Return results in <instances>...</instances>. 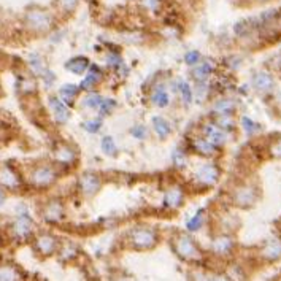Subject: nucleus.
<instances>
[{
	"label": "nucleus",
	"mask_w": 281,
	"mask_h": 281,
	"mask_svg": "<svg viewBox=\"0 0 281 281\" xmlns=\"http://www.w3.org/2000/svg\"><path fill=\"white\" fill-rule=\"evenodd\" d=\"M129 241L135 250H151L157 243V234L150 227H137L130 232Z\"/></svg>",
	"instance_id": "1"
},
{
	"label": "nucleus",
	"mask_w": 281,
	"mask_h": 281,
	"mask_svg": "<svg viewBox=\"0 0 281 281\" xmlns=\"http://www.w3.org/2000/svg\"><path fill=\"white\" fill-rule=\"evenodd\" d=\"M24 21L27 24V27L32 30L46 32L51 27V24H53V16H51L46 10L30 8V10H27V13H25Z\"/></svg>",
	"instance_id": "2"
},
{
	"label": "nucleus",
	"mask_w": 281,
	"mask_h": 281,
	"mask_svg": "<svg viewBox=\"0 0 281 281\" xmlns=\"http://www.w3.org/2000/svg\"><path fill=\"white\" fill-rule=\"evenodd\" d=\"M173 246L178 256L184 260H189V262H194V260H199L202 258L195 241L191 237H188V235H178Z\"/></svg>",
	"instance_id": "3"
},
{
	"label": "nucleus",
	"mask_w": 281,
	"mask_h": 281,
	"mask_svg": "<svg viewBox=\"0 0 281 281\" xmlns=\"http://www.w3.org/2000/svg\"><path fill=\"white\" fill-rule=\"evenodd\" d=\"M30 180L37 188H48L54 183L56 173L51 167H44V165H43V167H37L34 172H32Z\"/></svg>",
	"instance_id": "4"
},
{
	"label": "nucleus",
	"mask_w": 281,
	"mask_h": 281,
	"mask_svg": "<svg viewBox=\"0 0 281 281\" xmlns=\"http://www.w3.org/2000/svg\"><path fill=\"white\" fill-rule=\"evenodd\" d=\"M195 180L199 181L203 186H212L216 184V181L219 180V169L215 164H205L197 170Z\"/></svg>",
	"instance_id": "5"
},
{
	"label": "nucleus",
	"mask_w": 281,
	"mask_h": 281,
	"mask_svg": "<svg viewBox=\"0 0 281 281\" xmlns=\"http://www.w3.org/2000/svg\"><path fill=\"white\" fill-rule=\"evenodd\" d=\"M80 189L86 197H92L100 189V178L94 173H86L80 178Z\"/></svg>",
	"instance_id": "6"
},
{
	"label": "nucleus",
	"mask_w": 281,
	"mask_h": 281,
	"mask_svg": "<svg viewBox=\"0 0 281 281\" xmlns=\"http://www.w3.org/2000/svg\"><path fill=\"white\" fill-rule=\"evenodd\" d=\"M234 250V240L229 235H219L212 243V251L218 256H227Z\"/></svg>",
	"instance_id": "7"
},
{
	"label": "nucleus",
	"mask_w": 281,
	"mask_h": 281,
	"mask_svg": "<svg viewBox=\"0 0 281 281\" xmlns=\"http://www.w3.org/2000/svg\"><path fill=\"white\" fill-rule=\"evenodd\" d=\"M183 200H184V193L181 191V188H178V186L167 189V193H165V197H164L165 207H170V208H178L183 203Z\"/></svg>",
	"instance_id": "8"
},
{
	"label": "nucleus",
	"mask_w": 281,
	"mask_h": 281,
	"mask_svg": "<svg viewBox=\"0 0 281 281\" xmlns=\"http://www.w3.org/2000/svg\"><path fill=\"white\" fill-rule=\"evenodd\" d=\"M0 184L8 189H15L19 186V178L10 167L0 169Z\"/></svg>",
	"instance_id": "9"
},
{
	"label": "nucleus",
	"mask_w": 281,
	"mask_h": 281,
	"mask_svg": "<svg viewBox=\"0 0 281 281\" xmlns=\"http://www.w3.org/2000/svg\"><path fill=\"white\" fill-rule=\"evenodd\" d=\"M49 105H51V108H53L57 123H65V121L68 119V116H70L68 108L65 107V104H64L62 100L53 97V99H49Z\"/></svg>",
	"instance_id": "10"
},
{
	"label": "nucleus",
	"mask_w": 281,
	"mask_h": 281,
	"mask_svg": "<svg viewBox=\"0 0 281 281\" xmlns=\"http://www.w3.org/2000/svg\"><path fill=\"white\" fill-rule=\"evenodd\" d=\"M15 234L19 238H27L30 232H32V221L29 216H21L16 222H15Z\"/></svg>",
	"instance_id": "11"
},
{
	"label": "nucleus",
	"mask_w": 281,
	"mask_h": 281,
	"mask_svg": "<svg viewBox=\"0 0 281 281\" xmlns=\"http://www.w3.org/2000/svg\"><path fill=\"white\" fill-rule=\"evenodd\" d=\"M43 216H44V219H48V221H59L64 216V208L61 205V202H57V200L49 202L46 208H44Z\"/></svg>",
	"instance_id": "12"
},
{
	"label": "nucleus",
	"mask_w": 281,
	"mask_h": 281,
	"mask_svg": "<svg viewBox=\"0 0 281 281\" xmlns=\"http://www.w3.org/2000/svg\"><path fill=\"white\" fill-rule=\"evenodd\" d=\"M205 137L208 142H212L213 145H222L226 142V135H224V132H222L219 127H216L213 124H208L205 126Z\"/></svg>",
	"instance_id": "13"
},
{
	"label": "nucleus",
	"mask_w": 281,
	"mask_h": 281,
	"mask_svg": "<svg viewBox=\"0 0 281 281\" xmlns=\"http://www.w3.org/2000/svg\"><path fill=\"white\" fill-rule=\"evenodd\" d=\"M234 200L237 205L241 207H246V205H251L253 200H254V193L251 188H240L235 191L234 194Z\"/></svg>",
	"instance_id": "14"
},
{
	"label": "nucleus",
	"mask_w": 281,
	"mask_h": 281,
	"mask_svg": "<svg viewBox=\"0 0 281 281\" xmlns=\"http://www.w3.org/2000/svg\"><path fill=\"white\" fill-rule=\"evenodd\" d=\"M56 238L51 237V235H42L37 240V250L42 254H53L56 250Z\"/></svg>",
	"instance_id": "15"
},
{
	"label": "nucleus",
	"mask_w": 281,
	"mask_h": 281,
	"mask_svg": "<svg viewBox=\"0 0 281 281\" xmlns=\"http://www.w3.org/2000/svg\"><path fill=\"white\" fill-rule=\"evenodd\" d=\"M193 146L199 154H203V156H213L216 151V145H213L212 142H208L205 138H195Z\"/></svg>",
	"instance_id": "16"
},
{
	"label": "nucleus",
	"mask_w": 281,
	"mask_h": 281,
	"mask_svg": "<svg viewBox=\"0 0 281 281\" xmlns=\"http://www.w3.org/2000/svg\"><path fill=\"white\" fill-rule=\"evenodd\" d=\"M67 70L68 72H72L75 75H81L86 72V68L89 67V61L86 57H75V59L68 61L67 62Z\"/></svg>",
	"instance_id": "17"
},
{
	"label": "nucleus",
	"mask_w": 281,
	"mask_h": 281,
	"mask_svg": "<svg viewBox=\"0 0 281 281\" xmlns=\"http://www.w3.org/2000/svg\"><path fill=\"white\" fill-rule=\"evenodd\" d=\"M152 127H154V130L159 135V138H167L170 135V132H172L170 124L164 118H161V116L152 118Z\"/></svg>",
	"instance_id": "18"
},
{
	"label": "nucleus",
	"mask_w": 281,
	"mask_h": 281,
	"mask_svg": "<svg viewBox=\"0 0 281 281\" xmlns=\"http://www.w3.org/2000/svg\"><path fill=\"white\" fill-rule=\"evenodd\" d=\"M152 104L157 105V107H167L169 105V102H170V97H169V92H167V89H165L164 86H159L154 89V92H152Z\"/></svg>",
	"instance_id": "19"
},
{
	"label": "nucleus",
	"mask_w": 281,
	"mask_h": 281,
	"mask_svg": "<svg viewBox=\"0 0 281 281\" xmlns=\"http://www.w3.org/2000/svg\"><path fill=\"white\" fill-rule=\"evenodd\" d=\"M56 159L57 162L61 164H72L73 159H75V152L72 148H68V146H62V148H59L56 151Z\"/></svg>",
	"instance_id": "20"
},
{
	"label": "nucleus",
	"mask_w": 281,
	"mask_h": 281,
	"mask_svg": "<svg viewBox=\"0 0 281 281\" xmlns=\"http://www.w3.org/2000/svg\"><path fill=\"white\" fill-rule=\"evenodd\" d=\"M262 254L267 259H277L281 256V241L278 240H272L269 245L264 248Z\"/></svg>",
	"instance_id": "21"
},
{
	"label": "nucleus",
	"mask_w": 281,
	"mask_h": 281,
	"mask_svg": "<svg viewBox=\"0 0 281 281\" xmlns=\"http://www.w3.org/2000/svg\"><path fill=\"white\" fill-rule=\"evenodd\" d=\"M273 81L270 78V75L267 73H258L256 76H254V86H256L259 91H269V89L272 87Z\"/></svg>",
	"instance_id": "22"
},
{
	"label": "nucleus",
	"mask_w": 281,
	"mask_h": 281,
	"mask_svg": "<svg viewBox=\"0 0 281 281\" xmlns=\"http://www.w3.org/2000/svg\"><path fill=\"white\" fill-rule=\"evenodd\" d=\"M100 78H102L100 70H97V67H92V68H91V72H89V73L86 75L85 81L81 83V87H85V89H91L92 86L97 85Z\"/></svg>",
	"instance_id": "23"
},
{
	"label": "nucleus",
	"mask_w": 281,
	"mask_h": 281,
	"mask_svg": "<svg viewBox=\"0 0 281 281\" xmlns=\"http://www.w3.org/2000/svg\"><path fill=\"white\" fill-rule=\"evenodd\" d=\"M212 72H213L212 64L205 62V64H202L200 67H197V68L194 70V78H195L197 81H205L208 76L212 75Z\"/></svg>",
	"instance_id": "24"
},
{
	"label": "nucleus",
	"mask_w": 281,
	"mask_h": 281,
	"mask_svg": "<svg viewBox=\"0 0 281 281\" xmlns=\"http://www.w3.org/2000/svg\"><path fill=\"white\" fill-rule=\"evenodd\" d=\"M61 99L64 102H67V104H70V102H73L75 95L78 94V86H73V85H65L64 87H61Z\"/></svg>",
	"instance_id": "25"
},
{
	"label": "nucleus",
	"mask_w": 281,
	"mask_h": 281,
	"mask_svg": "<svg viewBox=\"0 0 281 281\" xmlns=\"http://www.w3.org/2000/svg\"><path fill=\"white\" fill-rule=\"evenodd\" d=\"M176 86H178V91H180L183 100L186 102V104H191V100H193V92H191V87H189L188 83L178 80L176 81Z\"/></svg>",
	"instance_id": "26"
},
{
	"label": "nucleus",
	"mask_w": 281,
	"mask_h": 281,
	"mask_svg": "<svg viewBox=\"0 0 281 281\" xmlns=\"http://www.w3.org/2000/svg\"><path fill=\"white\" fill-rule=\"evenodd\" d=\"M102 150L105 151V154L114 156L116 154V143L111 137H104L102 138Z\"/></svg>",
	"instance_id": "27"
},
{
	"label": "nucleus",
	"mask_w": 281,
	"mask_h": 281,
	"mask_svg": "<svg viewBox=\"0 0 281 281\" xmlns=\"http://www.w3.org/2000/svg\"><path fill=\"white\" fill-rule=\"evenodd\" d=\"M102 99L99 94H89L85 97L83 100V107H87V108H99L100 104H102Z\"/></svg>",
	"instance_id": "28"
},
{
	"label": "nucleus",
	"mask_w": 281,
	"mask_h": 281,
	"mask_svg": "<svg viewBox=\"0 0 281 281\" xmlns=\"http://www.w3.org/2000/svg\"><path fill=\"white\" fill-rule=\"evenodd\" d=\"M57 2V6H59V10L65 11V13H72L76 6H78L80 0H56Z\"/></svg>",
	"instance_id": "29"
},
{
	"label": "nucleus",
	"mask_w": 281,
	"mask_h": 281,
	"mask_svg": "<svg viewBox=\"0 0 281 281\" xmlns=\"http://www.w3.org/2000/svg\"><path fill=\"white\" fill-rule=\"evenodd\" d=\"M215 108H216V111H218L219 114H229L234 110V104H232L231 100H222Z\"/></svg>",
	"instance_id": "30"
},
{
	"label": "nucleus",
	"mask_w": 281,
	"mask_h": 281,
	"mask_svg": "<svg viewBox=\"0 0 281 281\" xmlns=\"http://www.w3.org/2000/svg\"><path fill=\"white\" fill-rule=\"evenodd\" d=\"M202 218H203V216H202V212H199V213H197V215L194 216L193 219H189V221H188V224H186L188 231H197V229H199L200 224H202Z\"/></svg>",
	"instance_id": "31"
},
{
	"label": "nucleus",
	"mask_w": 281,
	"mask_h": 281,
	"mask_svg": "<svg viewBox=\"0 0 281 281\" xmlns=\"http://www.w3.org/2000/svg\"><path fill=\"white\" fill-rule=\"evenodd\" d=\"M184 61H186V64H189V65H194V64L200 61V53H197V51H189V53L184 56Z\"/></svg>",
	"instance_id": "32"
},
{
	"label": "nucleus",
	"mask_w": 281,
	"mask_h": 281,
	"mask_svg": "<svg viewBox=\"0 0 281 281\" xmlns=\"http://www.w3.org/2000/svg\"><path fill=\"white\" fill-rule=\"evenodd\" d=\"M114 107V102L113 100H110V99H105V100H102V104H100V107H99V110H100V113L102 114H108L111 111V108Z\"/></svg>",
	"instance_id": "33"
},
{
	"label": "nucleus",
	"mask_w": 281,
	"mask_h": 281,
	"mask_svg": "<svg viewBox=\"0 0 281 281\" xmlns=\"http://www.w3.org/2000/svg\"><path fill=\"white\" fill-rule=\"evenodd\" d=\"M85 126V129L87 132H91V133H95V132H99L100 130V121H87V123L83 124Z\"/></svg>",
	"instance_id": "34"
},
{
	"label": "nucleus",
	"mask_w": 281,
	"mask_h": 281,
	"mask_svg": "<svg viewBox=\"0 0 281 281\" xmlns=\"http://www.w3.org/2000/svg\"><path fill=\"white\" fill-rule=\"evenodd\" d=\"M173 162L178 165V167H183L186 164V157H184L183 151H175L173 152Z\"/></svg>",
	"instance_id": "35"
},
{
	"label": "nucleus",
	"mask_w": 281,
	"mask_h": 281,
	"mask_svg": "<svg viewBox=\"0 0 281 281\" xmlns=\"http://www.w3.org/2000/svg\"><path fill=\"white\" fill-rule=\"evenodd\" d=\"M132 135L137 137V138H145V137H146V129H145L143 126L133 127V129H132Z\"/></svg>",
	"instance_id": "36"
},
{
	"label": "nucleus",
	"mask_w": 281,
	"mask_h": 281,
	"mask_svg": "<svg viewBox=\"0 0 281 281\" xmlns=\"http://www.w3.org/2000/svg\"><path fill=\"white\" fill-rule=\"evenodd\" d=\"M243 127L246 129V132L251 133V132H254V130L258 129V124H254L253 121H250L248 118H243Z\"/></svg>",
	"instance_id": "37"
},
{
	"label": "nucleus",
	"mask_w": 281,
	"mask_h": 281,
	"mask_svg": "<svg viewBox=\"0 0 281 281\" xmlns=\"http://www.w3.org/2000/svg\"><path fill=\"white\" fill-rule=\"evenodd\" d=\"M0 280H15V273H13L10 269L0 270Z\"/></svg>",
	"instance_id": "38"
},
{
	"label": "nucleus",
	"mask_w": 281,
	"mask_h": 281,
	"mask_svg": "<svg viewBox=\"0 0 281 281\" xmlns=\"http://www.w3.org/2000/svg\"><path fill=\"white\" fill-rule=\"evenodd\" d=\"M272 154L277 156V157H281V140H278L277 143H273V146H272Z\"/></svg>",
	"instance_id": "39"
},
{
	"label": "nucleus",
	"mask_w": 281,
	"mask_h": 281,
	"mask_svg": "<svg viewBox=\"0 0 281 281\" xmlns=\"http://www.w3.org/2000/svg\"><path fill=\"white\" fill-rule=\"evenodd\" d=\"M3 202V194H2V191H0V203Z\"/></svg>",
	"instance_id": "40"
},
{
	"label": "nucleus",
	"mask_w": 281,
	"mask_h": 281,
	"mask_svg": "<svg viewBox=\"0 0 281 281\" xmlns=\"http://www.w3.org/2000/svg\"><path fill=\"white\" fill-rule=\"evenodd\" d=\"M0 25H2V21H0Z\"/></svg>",
	"instance_id": "41"
},
{
	"label": "nucleus",
	"mask_w": 281,
	"mask_h": 281,
	"mask_svg": "<svg viewBox=\"0 0 281 281\" xmlns=\"http://www.w3.org/2000/svg\"><path fill=\"white\" fill-rule=\"evenodd\" d=\"M260 2H262V0H260Z\"/></svg>",
	"instance_id": "42"
}]
</instances>
